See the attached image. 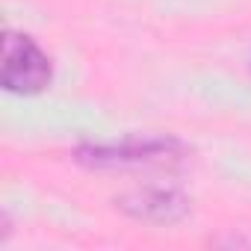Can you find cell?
Returning <instances> with one entry per match:
<instances>
[{"label":"cell","mask_w":251,"mask_h":251,"mask_svg":"<svg viewBox=\"0 0 251 251\" xmlns=\"http://www.w3.org/2000/svg\"><path fill=\"white\" fill-rule=\"evenodd\" d=\"M53 65L50 56L24 33L6 30L3 36V68L0 83L12 95H39L50 86Z\"/></svg>","instance_id":"obj_2"},{"label":"cell","mask_w":251,"mask_h":251,"mask_svg":"<svg viewBox=\"0 0 251 251\" xmlns=\"http://www.w3.org/2000/svg\"><path fill=\"white\" fill-rule=\"evenodd\" d=\"M115 210L148 225H177L189 216V198L180 189L145 186L115 198Z\"/></svg>","instance_id":"obj_3"},{"label":"cell","mask_w":251,"mask_h":251,"mask_svg":"<svg viewBox=\"0 0 251 251\" xmlns=\"http://www.w3.org/2000/svg\"><path fill=\"white\" fill-rule=\"evenodd\" d=\"M186 157V148L177 139H163V136H127L121 142L109 145H95L83 142L74 148V160L86 169H139V166H166V163H180Z\"/></svg>","instance_id":"obj_1"}]
</instances>
